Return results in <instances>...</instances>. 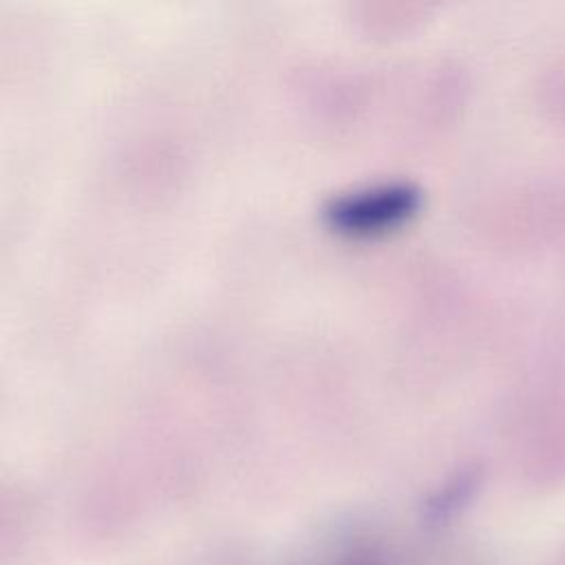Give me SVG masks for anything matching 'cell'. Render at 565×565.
<instances>
[{
    "label": "cell",
    "mask_w": 565,
    "mask_h": 565,
    "mask_svg": "<svg viewBox=\"0 0 565 565\" xmlns=\"http://www.w3.org/2000/svg\"><path fill=\"white\" fill-rule=\"evenodd\" d=\"M422 194L413 183L391 181L358 188L333 196L322 216L327 225L347 236H375L406 223L419 207Z\"/></svg>",
    "instance_id": "cell-1"
},
{
    "label": "cell",
    "mask_w": 565,
    "mask_h": 565,
    "mask_svg": "<svg viewBox=\"0 0 565 565\" xmlns=\"http://www.w3.org/2000/svg\"><path fill=\"white\" fill-rule=\"evenodd\" d=\"M342 565H380V563L369 561V558H351V561H347V563H342Z\"/></svg>",
    "instance_id": "cell-2"
}]
</instances>
